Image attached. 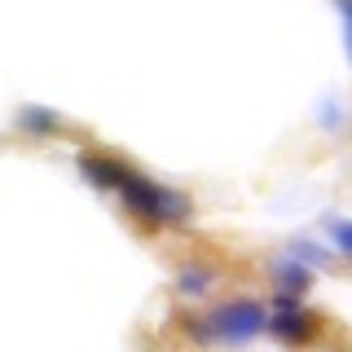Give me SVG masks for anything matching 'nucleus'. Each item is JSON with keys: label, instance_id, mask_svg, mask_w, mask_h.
<instances>
[{"label": "nucleus", "instance_id": "1", "mask_svg": "<svg viewBox=\"0 0 352 352\" xmlns=\"http://www.w3.org/2000/svg\"><path fill=\"white\" fill-rule=\"evenodd\" d=\"M119 203H124L128 216L146 220V225H185L190 212H194L185 194H176L172 185H159L141 172H132L128 181L119 185Z\"/></svg>", "mask_w": 352, "mask_h": 352}, {"label": "nucleus", "instance_id": "2", "mask_svg": "<svg viewBox=\"0 0 352 352\" xmlns=\"http://www.w3.org/2000/svg\"><path fill=\"white\" fill-rule=\"evenodd\" d=\"M269 326V308L256 304V300H229L203 313V330H207V344H229V348H242L251 339L264 335Z\"/></svg>", "mask_w": 352, "mask_h": 352}, {"label": "nucleus", "instance_id": "3", "mask_svg": "<svg viewBox=\"0 0 352 352\" xmlns=\"http://www.w3.org/2000/svg\"><path fill=\"white\" fill-rule=\"evenodd\" d=\"M264 330H273V339H278V344L300 348V344H308V339H313L317 322H313V313H304V308L291 300V295H278V304H273L269 326H264Z\"/></svg>", "mask_w": 352, "mask_h": 352}, {"label": "nucleus", "instance_id": "4", "mask_svg": "<svg viewBox=\"0 0 352 352\" xmlns=\"http://www.w3.org/2000/svg\"><path fill=\"white\" fill-rule=\"evenodd\" d=\"M75 168H80V176L93 185V190H106V194H119V185L137 172V168H128V163L110 159V154H80Z\"/></svg>", "mask_w": 352, "mask_h": 352}, {"label": "nucleus", "instance_id": "5", "mask_svg": "<svg viewBox=\"0 0 352 352\" xmlns=\"http://www.w3.org/2000/svg\"><path fill=\"white\" fill-rule=\"evenodd\" d=\"M18 128L31 132V137H49V132H62L66 124H62V115H53V110H44V106H22Z\"/></svg>", "mask_w": 352, "mask_h": 352}, {"label": "nucleus", "instance_id": "6", "mask_svg": "<svg viewBox=\"0 0 352 352\" xmlns=\"http://www.w3.org/2000/svg\"><path fill=\"white\" fill-rule=\"evenodd\" d=\"M273 278H278L282 295L300 300V295L308 291V264H300V260H291V256H286V264H278V269H273Z\"/></svg>", "mask_w": 352, "mask_h": 352}, {"label": "nucleus", "instance_id": "7", "mask_svg": "<svg viewBox=\"0 0 352 352\" xmlns=\"http://www.w3.org/2000/svg\"><path fill=\"white\" fill-rule=\"evenodd\" d=\"M176 291H181L185 300H203V295H212V269L185 264V269L176 273Z\"/></svg>", "mask_w": 352, "mask_h": 352}, {"label": "nucleus", "instance_id": "8", "mask_svg": "<svg viewBox=\"0 0 352 352\" xmlns=\"http://www.w3.org/2000/svg\"><path fill=\"white\" fill-rule=\"evenodd\" d=\"M286 256L300 260V264H317V269H326V264H330V251L317 247V242H291V251H286Z\"/></svg>", "mask_w": 352, "mask_h": 352}, {"label": "nucleus", "instance_id": "9", "mask_svg": "<svg viewBox=\"0 0 352 352\" xmlns=\"http://www.w3.org/2000/svg\"><path fill=\"white\" fill-rule=\"evenodd\" d=\"M330 238L344 256H352V220H330Z\"/></svg>", "mask_w": 352, "mask_h": 352}, {"label": "nucleus", "instance_id": "10", "mask_svg": "<svg viewBox=\"0 0 352 352\" xmlns=\"http://www.w3.org/2000/svg\"><path fill=\"white\" fill-rule=\"evenodd\" d=\"M348 53H352V22H348Z\"/></svg>", "mask_w": 352, "mask_h": 352}]
</instances>
